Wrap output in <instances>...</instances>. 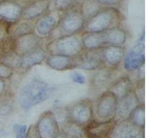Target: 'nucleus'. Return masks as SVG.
<instances>
[{
    "mask_svg": "<svg viewBox=\"0 0 148 138\" xmlns=\"http://www.w3.org/2000/svg\"><path fill=\"white\" fill-rule=\"evenodd\" d=\"M52 92L53 89L48 83L37 79L31 80L19 91V105L23 110H29L49 99Z\"/></svg>",
    "mask_w": 148,
    "mask_h": 138,
    "instance_id": "nucleus-1",
    "label": "nucleus"
},
{
    "mask_svg": "<svg viewBox=\"0 0 148 138\" xmlns=\"http://www.w3.org/2000/svg\"><path fill=\"white\" fill-rule=\"evenodd\" d=\"M46 50L49 55H61L75 57L83 52L82 35H65L50 40L46 45Z\"/></svg>",
    "mask_w": 148,
    "mask_h": 138,
    "instance_id": "nucleus-2",
    "label": "nucleus"
},
{
    "mask_svg": "<svg viewBox=\"0 0 148 138\" xmlns=\"http://www.w3.org/2000/svg\"><path fill=\"white\" fill-rule=\"evenodd\" d=\"M117 18L118 14L114 10H102L88 19L83 30L84 32L89 33H102L115 27Z\"/></svg>",
    "mask_w": 148,
    "mask_h": 138,
    "instance_id": "nucleus-3",
    "label": "nucleus"
},
{
    "mask_svg": "<svg viewBox=\"0 0 148 138\" xmlns=\"http://www.w3.org/2000/svg\"><path fill=\"white\" fill-rule=\"evenodd\" d=\"M85 21L81 10L74 7L67 10V13L59 21L58 27L56 29L58 30L59 34H60V37L65 35H76L84 29Z\"/></svg>",
    "mask_w": 148,
    "mask_h": 138,
    "instance_id": "nucleus-4",
    "label": "nucleus"
},
{
    "mask_svg": "<svg viewBox=\"0 0 148 138\" xmlns=\"http://www.w3.org/2000/svg\"><path fill=\"white\" fill-rule=\"evenodd\" d=\"M94 105L89 98H83L71 105L67 113L68 120L84 127L94 118Z\"/></svg>",
    "mask_w": 148,
    "mask_h": 138,
    "instance_id": "nucleus-5",
    "label": "nucleus"
},
{
    "mask_svg": "<svg viewBox=\"0 0 148 138\" xmlns=\"http://www.w3.org/2000/svg\"><path fill=\"white\" fill-rule=\"evenodd\" d=\"M118 99L113 93L105 91L98 97L95 105V119L98 121H108L114 118L117 110Z\"/></svg>",
    "mask_w": 148,
    "mask_h": 138,
    "instance_id": "nucleus-6",
    "label": "nucleus"
},
{
    "mask_svg": "<svg viewBox=\"0 0 148 138\" xmlns=\"http://www.w3.org/2000/svg\"><path fill=\"white\" fill-rule=\"evenodd\" d=\"M35 127L40 138H56L60 133L58 121L51 110H46L40 116Z\"/></svg>",
    "mask_w": 148,
    "mask_h": 138,
    "instance_id": "nucleus-7",
    "label": "nucleus"
},
{
    "mask_svg": "<svg viewBox=\"0 0 148 138\" xmlns=\"http://www.w3.org/2000/svg\"><path fill=\"white\" fill-rule=\"evenodd\" d=\"M118 68L104 67L95 71L90 80V90L93 93H98L107 89L111 83L117 78Z\"/></svg>",
    "mask_w": 148,
    "mask_h": 138,
    "instance_id": "nucleus-8",
    "label": "nucleus"
},
{
    "mask_svg": "<svg viewBox=\"0 0 148 138\" xmlns=\"http://www.w3.org/2000/svg\"><path fill=\"white\" fill-rule=\"evenodd\" d=\"M145 63V34L142 36L141 40L125 55L123 58V67L128 72L139 70Z\"/></svg>",
    "mask_w": 148,
    "mask_h": 138,
    "instance_id": "nucleus-9",
    "label": "nucleus"
},
{
    "mask_svg": "<svg viewBox=\"0 0 148 138\" xmlns=\"http://www.w3.org/2000/svg\"><path fill=\"white\" fill-rule=\"evenodd\" d=\"M114 118L108 121H98L93 118L84 126L87 138H109L117 124Z\"/></svg>",
    "mask_w": 148,
    "mask_h": 138,
    "instance_id": "nucleus-10",
    "label": "nucleus"
},
{
    "mask_svg": "<svg viewBox=\"0 0 148 138\" xmlns=\"http://www.w3.org/2000/svg\"><path fill=\"white\" fill-rule=\"evenodd\" d=\"M77 69L96 71L106 67L101 57V48L97 50H84L82 54L77 56Z\"/></svg>",
    "mask_w": 148,
    "mask_h": 138,
    "instance_id": "nucleus-11",
    "label": "nucleus"
},
{
    "mask_svg": "<svg viewBox=\"0 0 148 138\" xmlns=\"http://www.w3.org/2000/svg\"><path fill=\"white\" fill-rule=\"evenodd\" d=\"M140 104L136 97L134 91L118 99L117 107L114 119L117 122L128 119L131 112Z\"/></svg>",
    "mask_w": 148,
    "mask_h": 138,
    "instance_id": "nucleus-12",
    "label": "nucleus"
},
{
    "mask_svg": "<svg viewBox=\"0 0 148 138\" xmlns=\"http://www.w3.org/2000/svg\"><path fill=\"white\" fill-rule=\"evenodd\" d=\"M102 59L106 67L119 68L125 55L124 46H106L101 48Z\"/></svg>",
    "mask_w": 148,
    "mask_h": 138,
    "instance_id": "nucleus-13",
    "label": "nucleus"
},
{
    "mask_svg": "<svg viewBox=\"0 0 148 138\" xmlns=\"http://www.w3.org/2000/svg\"><path fill=\"white\" fill-rule=\"evenodd\" d=\"M40 47H43V39L35 33L16 39V51L21 56Z\"/></svg>",
    "mask_w": 148,
    "mask_h": 138,
    "instance_id": "nucleus-14",
    "label": "nucleus"
},
{
    "mask_svg": "<svg viewBox=\"0 0 148 138\" xmlns=\"http://www.w3.org/2000/svg\"><path fill=\"white\" fill-rule=\"evenodd\" d=\"M46 65L57 71H66L77 69V56L71 57L61 55H49L46 58Z\"/></svg>",
    "mask_w": 148,
    "mask_h": 138,
    "instance_id": "nucleus-15",
    "label": "nucleus"
},
{
    "mask_svg": "<svg viewBox=\"0 0 148 138\" xmlns=\"http://www.w3.org/2000/svg\"><path fill=\"white\" fill-rule=\"evenodd\" d=\"M58 16L55 13H51L41 18L35 25L34 33L40 38L49 37L59 24Z\"/></svg>",
    "mask_w": 148,
    "mask_h": 138,
    "instance_id": "nucleus-16",
    "label": "nucleus"
},
{
    "mask_svg": "<svg viewBox=\"0 0 148 138\" xmlns=\"http://www.w3.org/2000/svg\"><path fill=\"white\" fill-rule=\"evenodd\" d=\"M142 132V129L126 119L117 123L109 138H136Z\"/></svg>",
    "mask_w": 148,
    "mask_h": 138,
    "instance_id": "nucleus-17",
    "label": "nucleus"
},
{
    "mask_svg": "<svg viewBox=\"0 0 148 138\" xmlns=\"http://www.w3.org/2000/svg\"><path fill=\"white\" fill-rule=\"evenodd\" d=\"M134 86L128 75H122L115 79L106 90L113 93L118 99L134 91Z\"/></svg>",
    "mask_w": 148,
    "mask_h": 138,
    "instance_id": "nucleus-18",
    "label": "nucleus"
},
{
    "mask_svg": "<svg viewBox=\"0 0 148 138\" xmlns=\"http://www.w3.org/2000/svg\"><path fill=\"white\" fill-rule=\"evenodd\" d=\"M47 57V52L43 47L31 51L21 57V61L19 69L27 71L36 65H40Z\"/></svg>",
    "mask_w": 148,
    "mask_h": 138,
    "instance_id": "nucleus-19",
    "label": "nucleus"
},
{
    "mask_svg": "<svg viewBox=\"0 0 148 138\" xmlns=\"http://www.w3.org/2000/svg\"><path fill=\"white\" fill-rule=\"evenodd\" d=\"M102 33L105 47L110 46H124L127 42V33L125 29L120 27H113Z\"/></svg>",
    "mask_w": 148,
    "mask_h": 138,
    "instance_id": "nucleus-20",
    "label": "nucleus"
},
{
    "mask_svg": "<svg viewBox=\"0 0 148 138\" xmlns=\"http://www.w3.org/2000/svg\"><path fill=\"white\" fill-rule=\"evenodd\" d=\"M23 10L18 3L5 1L0 3V18L6 22L17 21L22 14Z\"/></svg>",
    "mask_w": 148,
    "mask_h": 138,
    "instance_id": "nucleus-21",
    "label": "nucleus"
},
{
    "mask_svg": "<svg viewBox=\"0 0 148 138\" xmlns=\"http://www.w3.org/2000/svg\"><path fill=\"white\" fill-rule=\"evenodd\" d=\"M49 7L48 0H38L26 7L22 11L21 19L25 20H32L43 16Z\"/></svg>",
    "mask_w": 148,
    "mask_h": 138,
    "instance_id": "nucleus-22",
    "label": "nucleus"
},
{
    "mask_svg": "<svg viewBox=\"0 0 148 138\" xmlns=\"http://www.w3.org/2000/svg\"><path fill=\"white\" fill-rule=\"evenodd\" d=\"M84 50H97L105 47L103 33L84 32L82 35Z\"/></svg>",
    "mask_w": 148,
    "mask_h": 138,
    "instance_id": "nucleus-23",
    "label": "nucleus"
},
{
    "mask_svg": "<svg viewBox=\"0 0 148 138\" xmlns=\"http://www.w3.org/2000/svg\"><path fill=\"white\" fill-rule=\"evenodd\" d=\"M62 134L67 138H87L86 137L84 127L67 120L61 127Z\"/></svg>",
    "mask_w": 148,
    "mask_h": 138,
    "instance_id": "nucleus-24",
    "label": "nucleus"
},
{
    "mask_svg": "<svg viewBox=\"0 0 148 138\" xmlns=\"http://www.w3.org/2000/svg\"><path fill=\"white\" fill-rule=\"evenodd\" d=\"M133 124L144 129L145 126V105H139L133 110L128 118Z\"/></svg>",
    "mask_w": 148,
    "mask_h": 138,
    "instance_id": "nucleus-25",
    "label": "nucleus"
},
{
    "mask_svg": "<svg viewBox=\"0 0 148 138\" xmlns=\"http://www.w3.org/2000/svg\"><path fill=\"white\" fill-rule=\"evenodd\" d=\"M100 5L96 0H84L81 11L85 20L90 18L100 11Z\"/></svg>",
    "mask_w": 148,
    "mask_h": 138,
    "instance_id": "nucleus-26",
    "label": "nucleus"
},
{
    "mask_svg": "<svg viewBox=\"0 0 148 138\" xmlns=\"http://www.w3.org/2000/svg\"><path fill=\"white\" fill-rule=\"evenodd\" d=\"M21 57L22 56L19 55L17 52L13 51L0 55V62L13 68V69H19L21 61Z\"/></svg>",
    "mask_w": 148,
    "mask_h": 138,
    "instance_id": "nucleus-27",
    "label": "nucleus"
},
{
    "mask_svg": "<svg viewBox=\"0 0 148 138\" xmlns=\"http://www.w3.org/2000/svg\"><path fill=\"white\" fill-rule=\"evenodd\" d=\"M34 29H35V25L26 21V22L18 24L14 29H13V31L10 36L14 39H17L24 35L34 33Z\"/></svg>",
    "mask_w": 148,
    "mask_h": 138,
    "instance_id": "nucleus-28",
    "label": "nucleus"
},
{
    "mask_svg": "<svg viewBox=\"0 0 148 138\" xmlns=\"http://www.w3.org/2000/svg\"><path fill=\"white\" fill-rule=\"evenodd\" d=\"M84 0H55V5L60 11H66L82 4Z\"/></svg>",
    "mask_w": 148,
    "mask_h": 138,
    "instance_id": "nucleus-29",
    "label": "nucleus"
},
{
    "mask_svg": "<svg viewBox=\"0 0 148 138\" xmlns=\"http://www.w3.org/2000/svg\"><path fill=\"white\" fill-rule=\"evenodd\" d=\"M134 93L137 100L140 105H145V88L144 80H139L137 82L136 86H134Z\"/></svg>",
    "mask_w": 148,
    "mask_h": 138,
    "instance_id": "nucleus-30",
    "label": "nucleus"
},
{
    "mask_svg": "<svg viewBox=\"0 0 148 138\" xmlns=\"http://www.w3.org/2000/svg\"><path fill=\"white\" fill-rule=\"evenodd\" d=\"M13 132L16 134V138H26L27 126L26 124H16L13 126Z\"/></svg>",
    "mask_w": 148,
    "mask_h": 138,
    "instance_id": "nucleus-31",
    "label": "nucleus"
},
{
    "mask_svg": "<svg viewBox=\"0 0 148 138\" xmlns=\"http://www.w3.org/2000/svg\"><path fill=\"white\" fill-rule=\"evenodd\" d=\"M14 69L0 62V78L9 79L13 77Z\"/></svg>",
    "mask_w": 148,
    "mask_h": 138,
    "instance_id": "nucleus-32",
    "label": "nucleus"
},
{
    "mask_svg": "<svg viewBox=\"0 0 148 138\" xmlns=\"http://www.w3.org/2000/svg\"><path fill=\"white\" fill-rule=\"evenodd\" d=\"M72 80L74 83H79V84H84L86 83V78L84 76L83 74L78 72H74L72 73Z\"/></svg>",
    "mask_w": 148,
    "mask_h": 138,
    "instance_id": "nucleus-33",
    "label": "nucleus"
},
{
    "mask_svg": "<svg viewBox=\"0 0 148 138\" xmlns=\"http://www.w3.org/2000/svg\"><path fill=\"white\" fill-rule=\"evenodd\" d=\"M26 138H40L38 132H37L35 125H31L27 132V137Z\"/></svg>",
    "mask_w": 148,
    "mask_h": 138,
    "instance_id": "nucleus-34",
    "label": "nucleus"
},
{
    "mask_svg": "<svg viewBox=\"0 0 148 138\" xmlns=\"http://www.w3.org/2000/svg\"><path fill=\"white\" fill-rule=\"evenodd\" d=\"M96 1L101 5H114L120 2V0H96Z\"/></svg>",
    "mask_w": 148,
    "mask_h": 138,
    "instance_id": "nucleus-35",
    "label": "nucleus"
},
{
    "mask_svg": "<svg viewBox=\"0 0 148 138\" xmlns=\"http://www.w3.org/2000/svg\"><path fill=\"white\" fill-rule=\"evenodd\" d=\"M5 88H6V83H5V80L3 79L0 78V96L3 94Z\"/></svg>",
    "mask_w": 148,
    "mask_h": 138,
    "instance_id": "nucleus-36",
    "label": "nucleus"
},
{
    "mask_svg": "<svg viewBox=\"0 0 148 138\" xmlns=\"http://www.w3.org/2000/svg\"><path fill=\"white\" fill-rule=\"evenodd\" d=\"M56 138H67V137L65 136V135H63V134H62L61 132H60V133L59 134L57 137H56Z\"/></svg>",
    "mask_w": 148,
    "mask_h": 138,
    "instance_id": "nucleus-37",
    "label": "nucleus"
},
{
    "mask_svg": "<svg viewBox=\"0 0 148 138\" xmlns=\"http://www.w3.org/2000/svg\"><path fill=\"white\" fill-rule=\"evenodd\" d=\"M0 138H1V137H0Z\"/></svg>",
    "mask_w": 148,
    "mask_h": 138,
    "instance_id": "nucleus-38",
    "label": "nucleus"
}]
</instances>
